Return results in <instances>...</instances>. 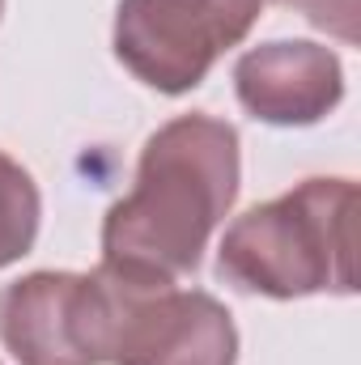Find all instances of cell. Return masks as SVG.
I'll return each mask as SVG.
<instances>
[{
	"instance_id": "obj_6",
	"label": "cell",
	"mask_w": 361,
	"mask_h": 365,
	"mask_svg": "<svg viewBox=\"0 0 361 365\" xmlns=\"http://www.w3.org/2000/svg\"><path fill=\"white\" fill-rule=\"evenodd\" d=\"M234 90L247 115L276 128H306L340 106L345 68L340 56L323 43L280 38L251 47L234 64Z\"/></svg>"
},
{
	"instance_id": "obj_1",
	"label": "cell",
	"mask_w": 361,
	"mask_h": 365,
	"mask_svg": "<svg viewBox=\"0 0 361 365\" xmlns=\"http://www.w3.org/2000/svg\"><path fill=\"white\" fill-rule=\"evenodd\" d=\"M238 175L234 123L213 115L171 119L145 140L132 191L106 208L102 259L166 280L195 272L213 230L238 200Z\"/></svg>"
},
{
	"instance_id": "obj_8",
	"label": "cell",
	"mask_w": 361,
	"mask_h": 365,
	"mask_svg": "<svg viewBox=\"0 0 361 365\" xmlns=\"http://www.w3.org/2000/svg\"><path fill=\"white\" fill-rule=\"evenodd\" d=\"M293 13H302L310 26L336 34L340 43H357V9L361 0H280Z\"/></svg>"
},
{
	"instance_id": "obj_7",
	"label": "cell",
	"mask_w": 361,
	"mask_h": 365,
	"mask_svg": "<svg viewBox=\"0 0 361 365\" xmlns=\"http://www.w3.org/2000/svg\"><path fill=\"white\" fill-rule=\"evenodd\" d=\"M39 217H43V200L30 170H21V162H13L0 149V268L17 264L34 247Z\"/></svg>"
},
{
	"instance_id": "obj_9",
	"label": "cell",
	"mask_w": 361,
	"mask_h": 365,
	"mask_svg": "<svg viewBox=\"0 0 361 365\" xmlns=\"http://www.w3.org/2000/svg\"><path fill=\"white\" fill-rule=\"evenodd\" d=\"M0 13H4V0H0Z\"/></svg>"
},
{
	"instance_id": "obj_4",
	"label": "cell",
	"mask_w": 361,
	"mask_h": 365,
	"mask_svg": "<svg viewBox=\"0 0 361 365\" xmlns=\"http://www.w3.org/2000/svg\"><path fill=\"white\" fill-rule=\"evenodd\" d=\"M264 0H119L115 56L158 93L195 90L260 21Z\"/></svg>"
},
{
	"instance_id": "obj_3",
	"label": "cell",
	"mask_w": 361,
	"mask_h": 365,
	"mask_svg": "<svg viewBox=\"0 0 361 365\" xmlns=\"http://www.w3.org/2000/svg\"><path fill=\"white\" fill-rule=\"evenodd\" d=\"M123 272H30L0 289V344L17 365H111Z\"/></svg>"
},
{
	"instance_id": "obj_5",
	"label": "cell",
	"mask_w": 361,
	"mask_h": 365,
	"mask_svg": "<svg viewBox=\"0 0 361 365\" xmlns=\"http://www.w3.org/2000/svg\"><path fill=\"white\" fill-rule=\"evenodd\" d=\"M111 264V259H106ZM128 268V264H119ZM238 331L204 289H175L158 272L128 268V297L111 365H234Z\"/></svg>"
},
{
	"instance_id": "obj_2",
	"label": "cell",
	"mask_w": 361,
	"mask_h": 365,
	"mask_svg": "<svg viewBox=\"0 0 361 365\" xmlns=\"http://www.w3.org/2000/svg\"><path fill=\"white\" fill-rule=\"evenodd\" d=\"M217 276L238 293L310 297L357 289V182L306 179L247 208L221 238Z\"/></svg>"
}]
</instances>
